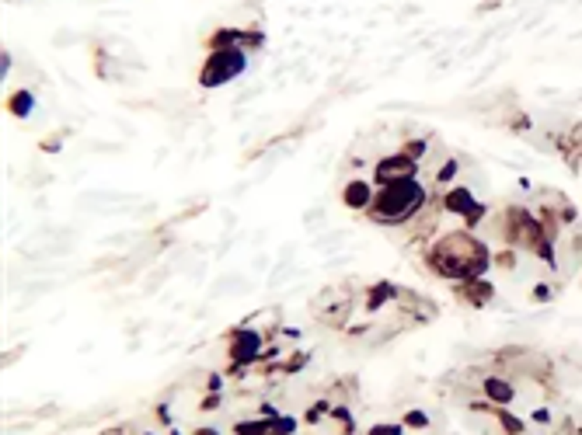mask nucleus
I'll list each match as a JSON object with an SVG mask.
<instances>
[{
  "mask_svg": "<svg viewBox=\"0 0 582 435\" xmlns=\"http://www.w3.org/2000/svg\"><path fill=\"white\" fill-rule=\"evenodd\" d=\"M283 432H293L290 418H276L272 425H259V422H245V425H238V435H283Z\"/></svg>",
  "mask_w": 582,
  "mask_h": 435,
  "instance_id": "4",
  "label": "nucleus"
},
{
  "mask_svg": "<svg viewBox=\"0 0 582 435\" xmlns=\"http://www.w3.org/2000/svg\"><path fill=\"white\" fill-rule=\"evenodd\" d=\"M28 105H31V98H28V94H17V98H14V112H17V115H24V112H28Z\"/></svg>",
  "mask_w": 582,
  "mask_h": 435,
  "instance_id": "10",
  "label": "nucleus"
},
{
  "mask_svg": "<svg viewBox=\"0 0 582 435\" xmlns=\"http://www.w3.org/2000/svg\"><path fill=\"white\" fill-rule=\"evenodd\" d=\"M245 70V56L241 52H217L210 63H206V70H203V84H210V87H217V84H224V80H231L234 73H241Z\"/></svg>",
  "mask_w": 582,
  "mask_h": 435,
  "instance_id": "2",
  "label": "nucleus"
},
{
  "mask_svg": "<svg viewBox=\"0 0 582 435\" xmlns=\"http://www.w3.org/2000/svg\"><path fill=\"white\" fill-rule=\"evenodd\" d=\"M446 206H450V209H457V213H467V216H481V209L471 202V195H467L464 188L450 192V195H446Z\"/></svg>",
  "mask_w": 582,
  "mask_h": 435,
  "instance_id": "5",
  "label": "nucleus"
},
{
  "mask_svg": "<svg viewBox=\"0 0 582 435\" xmlns=\"http://www.w3.org/2000/svg\"><path fill=\"white\" fill-rule=\"evenodd\" d=\"M502 425H506L509 432H520V422H516V418H509V415H502Z\"/></svg>",
  "mask_w": 582,
  "mask_h": 435,
  "instance_id": "12",
  "label": "nucleus"
},
{
  "mask_svg": "<svg viewBox=\"0 0 582 435\" xmlns=\"http://www.w3.org/2000/svg\"><path fill=\"white\" fill-rule=\"evenodd\" d=\"M422 199H425V192H422L412 178H405V181H391V185L377 195L373 209H377L380 223H398V220L412 216V213L422 206Z\"/></svg>",
  "mask_w": 582,
  "mask_h": 435,
  "instance_id": "1",
  "label": "nucleus"
},
{
  "mask_svg": "<svg viewBox=\"0 0 582 435\" xmlns=\"http://www.w3.org/2000/svg\"><path fill=\"white\" fill-rule=\"evenodd\" d=\"M412 171H415V164H412L408 157H391V160H384V164L377 167V178L391 185L394 178H398V181H405V178H412Z\"/></svg>",
  "mask_w": 582,
  "mask_h": 435,
  "instance_id": "3",
  "label": "nucleus"
},
{
  "mask_svg": "<svg viewBox=\"0 0 582 435\" xmlns=\"http://www.w3.org/2000/svg\"><path fill=\"white\" fill-rule=\"evenodd\" d=\"M408 425H415V429L425 425V415H422V411H408Z\"/></svg>",
  "mask_w": 582,
  "mask_h": 435,
  "instance_id": "11",
  "label": "nucleus"
},
{
  "mask_svg": "<svg viewBox=\"0 0 582 435\" xmlns=\"http://www.w3.org/2000/svg\"><path fill=\"white\" fill-rule=\"evenodd\" d=\"M255 349H259V335H252V331H245V335L238 338V352H234V359H238V362H248Z\"/></svg>",
  "mask_w": 582,
  "mask_h": 435,
  "instance_id": "7",
  "label": "nucleus"
},
{
  "mask_svg": "<svg viewBox=\"0 0 582 435\" xmlns=\"http://www.w3.org/2000/svg\"><path fill=\"white\" fill-rule=\"evenodd\" d=\"M370 435H405L401 425H377V429H370Z\"/></svg>",
  "mask_w": 582,
  "mask_h": 435,
  "instance_id": "9",
  "label": "nucleus"
},
{
  "mask_svg": "<svg viewBox=\"0 0 582 435\" xmlns=\"http://www.w3.org/2000/svg\"><path fill=\"white\" fill-rule=\"evenodd\" d=\"M485 394H488L492 401H499V404H509V401H513V387L502 383V380H488V383H485Z\"/></svg>",
  "mask_w": 582,
  "mask_h": 435,
  "instance_id": "8",
  "label": "nucleus"
},
{
  "mask_svg": "<svg viewBox=\"0 0 582 435\" xmlns=\"http://www.w3.org/2000/svg\"><path fill=\"white\" fill-rule=\"evenodd\" d=\"M345 202H349L352 209H363V206H370V185H363V181H352V185L345 188Z\"/></svg>",
  "mask_w": 582,
  "mask_h": 435,
  "instance_id": "6",
  "label": "nucleus"
}]
</instances>
